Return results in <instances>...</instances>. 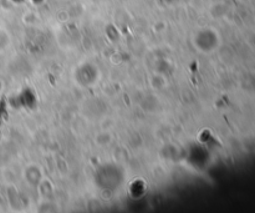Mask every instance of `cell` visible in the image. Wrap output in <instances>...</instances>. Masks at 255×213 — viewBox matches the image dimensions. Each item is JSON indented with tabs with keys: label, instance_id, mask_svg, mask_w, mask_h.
Instances as JSON below:
<instances>
[{
	"label": "cell",
	"instance_id": "1",
	"mask_svg": "<svg viewBox=\"0 0 255 213\" xmlns=\"http://www.w3.org/2000/svg\"><path fill=\"white\" fill-rule=\"evenodd\" d=\"M4 36H6V35H5L4 32L1 31V30H0V39H1V37H4ZM7 42H9V39H2V40H0V50H4L5 45H6Z\"/></svg>",
	"mask_w": 255,
	"mask_h": 213
}]
</instances>
